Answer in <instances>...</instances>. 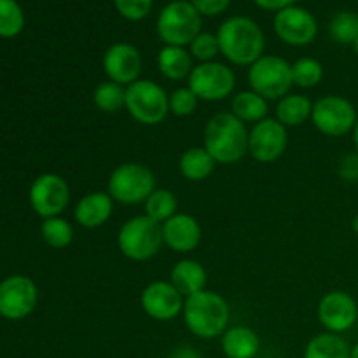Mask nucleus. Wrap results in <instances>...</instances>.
<instances>
[{
	"label": "nucleus",
	"mask_w": 358,
	"mask_h": 358,
	"mask_svg": "<svg viewBox=\"0 0 358 358\" xmlns=\"http://www.w3.org/2000/svg\"><path fill=\"white\" fill-rule=\"evenodd\" d=\"M220 55L238 66H250L264 55L266 37L257 21L248 16H231L217 30Z\"/></svg>",
	"instance_id": "nucleus-1"
},
{
	"label": "nucleus",
	"mask_w": 358,
	"mask_h": 358,
	"mask_svg": "<svg viewBox=\"0 0 358 358\" xmlns=\"http://www.w3.org/2000/svg\"><path fill=\"white\" fill-rule=\"evenodd\" d=\"M247 124L233 112H219L203 129V147L217 164H234L248 154Z\"/></svg>",
	"instance_id": "nucleus-2"
},
{
	"label": "nucleus",
	"mask_w": 358,
	"mask_h": 358,
	"mask_svg": "<svg viewBox=\"0 0 358 358\" xmlns=\"http://www.w3.org/2000/svg\"><path fill=\"white\" fill-rule=\"evenodd\" d=\"M185 327L199 339L220 338L229 325L231 310L227 301L213 290H203L185 297L184 311Z\"/></svg>",
	"instance_id": "nucleus-3"
},
{
	"label": "nucleus",
	"mask_w": 358,
	"mask_h": 358,
	"mask_svg": "<svg viewBox=\"0 0 358 358\" xmlns=\"http://www.w3.org/2000/svg\"><path fill=\"white\" fill-rule=\"evenodd\" d=\"M163 245V224L156 222L145 213L131 217L119 227L117 248L128 261H149L159 254Z\"/></svg>",
	"instance_id": "nucleus-4"
},
{
	"label": "nucleus",
	"mask_w": 358,
	"mask_h": 358,
	"mask_svg": "<svg viewBox=\"0 0 358 358\" xmlns=\"http://www.w3.org/2000/svg\"><path fill=\"white\" fill-rule=\"evenodd\" d=\"M203 16L191 0H173L157 14L156 34L164 45L185 48L201 34Z\"/></svg>",
	"instance_id": "nucleus-5"
},
{
	"label": "nucleus",
	"mask_w": 358,
	"mask_h": 358,
	"mask_svg": "<svg viewBox=\"0 0 358 358\" xmlns=\"http://www.w3.org/2000/svg\"><path fill=\"white\" fill-rule=\"evenodd\" d=\"M154 191H156V175L142 163L128 161L119 164L108 177L107 192L114 201L121 205L145 203V199Z\"/></svg>",
	"instance_id": "nucleus-6"
},
{
	"label": "nucleus",
	"mask_w": 358,
	"mask_h": 358,
	"mask_svg": "<svg viewBox=\"0 0 358 358\" xmlns=\"http://www.w3.org/2000/svg\"><path fill=\"white\" fill-rule=\"evenodd\" d=\"M126 110L138 124L157 126L170 114V94L149 79H138L126 87Z\"/></svg>",
	"instance_id": "nucleus-7"
},
{
	"label": "nucleus",
	"mask_w": 358,
	"mask_h": 358,
	"mask_svg": "<svg viewBox=\"0 0 358 358\" xmlns=\"http://www.w3.org/2000/svg\"><path fill=\"white\" fill-rule=\"evenodd\" d=\"M250 90L264 100H282L294 86L292 65L276 55H262L248 69Z\"/></svg>",
	"instance_id": "nucleus-8"
},
{
	"label": "nucleus",
	"mask_w": 358,
	"mask_h": 358,
	"mask_svg": "<svg viewBox=\"0 0 358 358\" xmlns=\"http://www.w3.org/2000/svg\"><path fill=\"white\" fill-rule=\"evenodd\" d=\"M357 119V108L348 98L339 94H325L313 101L311 122L322 135L341 138L348 133H353Z\"/></svg>",
	"instance_id": "nucleus-9"
},
{
	"label": "nucleus",
	"mask_w": 358,
	"mask_h": 358,
	"mask_svg": "<svg viewBox=\"0 0 358 358\" xmlns=\"http://www.w3.org/2000/svg\"><path fill=\"white\" fill-rule=\"evenodd\" d=\"M187 86L203 101H222L233 96L236 76L226 63H198L187 79Z\"/></svg>",
	"instance_id": "nucleus-10"
},
{
	"label": "nucleus",
	"mask_w": 358,
	"mask_h": 358,
	"mask_svg": "<svg viewBox=\"0 0 358 358\" xmlns=\"http://www.w3.org/2000/svg\"><path fill=\"white\" fill-rule=\"evenodd\" d=\"M30 206L42 219L59 217L70 205V185L62 175L42 173L31 184Z\"/></svg>",
	"instance_id": "nucleus-11"
},
{
	"label": "nucleus",
	"mask_w": 358,
	"mask_h": 358,
	"mask_svg": "<svg viewBox=\"0 0 358 358\" xmlns=\"http://www.w3.org/2000/svg\"><path fill=\"white\" fill-rule=\"evenodd\" d=\"M37 303V285L28 276L13 275L0 282V317L7 320H23L34 313Z\"/></svg>",
	"instance_id": "nucleus-12"
},
{
	"label": "nucleus",
	"mask_w": 358,
	"mask_h": 358,
	"mask_svg": "<svg viewBox=\"0 0 358 358\" xmlns=\"http://www.w3.org/2000/svg\"><path fill=\"white\" fill-rule=\"evenodd\" d=\"M273 30L283 44L304 48L317 38L318 21L313 13L304 7L290 6L275 14Z\"/></svg>",
	"instance_id": "nucleus-13"
},
{
	"label": "nucleus",
	"mask_w": 358,
	"mask_h": 358,
	"mask_svg": "<svg viewBox=\"0 0 358 358\" xmlns=\"http://www.w3.org/2000/svg\"><path fill=\"white\" fill-rule=\"evenodd\" d=\"M289 145V131L276 117H266L254 124L248 135V154L257 163L278 161Z\"/></svg>",
	"instance_id": "nucleus-14"
},
{
	"label": "nucleus",
	"mask_w": 358,
	"mask_h": 358,
	"mask_svg": "<svg viewBox=\"0 0 358 358\" xmlns=\"http://www.w3.org/2000/svg\"><path fill=\"white\" fill-rule=\"evenodd\" d=\"M101 66L108 80L128 87L140 79L143 69L142 52L129 42H114L105 51Z\"/></svg>",
	"instance_id": "nucleus-15"
},
{
	"label": "nucleus",
	"mask_w": 358,
	"mask_h": 358,
	"mask_svg": "<svg viewBox=\"0 0 358 358\" xmlns=\"http://www.w3.org/2000/svg\"><path fill=\"white\" fill-rule=\"evenodd\" d=\"M185 297L166 280H156L140 294V304L145 315L157 322L175 320L184 311Z\"/></svg>",
	"instance_id": "nucleus-16"
},
{
	"label": "nucleus",
	"mask_w": 358,
	"mask_h": 358,
	"mask_svg": "<svg viewBox=\"0 0 358 358\" xmlns=\"http://www.w3.org/2000/svg\"><path fill=\"white\" fill-rule=\"evenodd\" d=\"M317 315L325 331L343 334L357 324L358 304L345 290H331L318 303Z\"/></svg>",
	"instance_id": "nucleus-17"
},
{
	"label": "nucleus",
	"mask_w": 358,
	"mask_h": 358,
	"mask_svg": "<svg viewBox=\"0 0 358 358\" xmlns=\"http://www.w3.org/2000/svg\"><path fill=\"white\" fill-rule=\"evenodd\" d=\"M203 229L198 219L189 213H175L163 224V240L175 254H191L199 247Z\"/></svg>",
	"instance_id": "nucleus-18"
},
{
	"label": "nucleus",
	"mask_w": 358,
	"mask_h": 358,
	"mask_svg": "<svg viewBox=\"0 0 358 358\" xmlns=\"http://www.w3.org/2000/svg\"><path fill=\"white\" fill-rule=\"evenodd\" d=\"M112 213H114V199L108 192H87L77 201L73 208V220L84 229H96L108 222Z\"/></svg>",
	"instance_id": "nucleus-19"
},
{
	"label": "nucleus",
	"mask_w": 358,
	"mask_h": 358,
	"mask_svg": "<svg viewBox=\"0 0 358 358\" xmlns=\"http://www.w3.org/2000/svg\"><path fill=\"white\" fill-rule=\"evenodd\" d=\"M208 275L201 262L194 259H180L175 262L170 271V283L184 297H191L194 294L206 290Z\"/></svg>",
	"instance_id": "nucleus-20"
},
{
	"label": "nucleus",
	"mask_w": 358,
	"mask_h": 358,
	"mask_svg": "<svg viewBox=\"0 0 358 358\" xmlns=\"http://www.w3.org/2000/svg\"><path fill=\"white\" fill-rule=\"evenodd\" d=\"M220 338H222L220 346L227 358H255L261 350V339L257 332L247 325L229 327Z\"/></svg>",
	"instance_id": "nucleus-21"
},
{
	"label": "nucleus",
	"mask_w": 358,
	"mask_h": 358,
	"mask_svg": "<svg viewBox=\"0 0 358 358\" xmlns=\"http://www.w3.org/2000/svg\"><path fill=\"white\" fill-rule=\"evenodd\" d=\"M192 62L194 58L191 56L189 49L178 48V45H164L157 52V69H159L161 76L171 83L189 79L192 69H194Z\"/></svg>",
	"instance_id": "nucleus-22"
},
{
	"label": "nucleus",
	"mask_w": 358,
	"mask_h": 358,
	"mask_svg": "<svg viewBox=\"0 0 358 358\" xmlns=\"http://www.w3.org/2000/svg\"><path fill=\"white\" fill-rule=\"evenodd\" d=\"M215 159L205 147H191L178 159V171L189 182H203L215 171Z\"/></svg>",
	"instance_id": "nucleus-23"
},
{
	"label": "nucleus",
	"mask_w": 358,
	"mask_h": 358,
	"mask_svg": "<svg viewBox=\"0 0 358 358\" xmlns=\"http://www.w3.org/2000/svg\"><path fill=\"white\" fill-rule=\"evenodd\" d=\"M313 101L304 94H287L276 105V119L289 128H299L306 121H311Z\"/></svg>",
	"instance_id": "nucleus-24"
},
{
	"label": "nucleus",
	"mask_w": 358,
	"mask_h": 358,
	"mask_svg": "<svg viewBox=\"0 0 358 358\" xmlns=\"http://www.w3.org/2000/svg\"><path fill=\"white\" fill-rule=\"evenodd\" d=\"M268 100L257 94L252 90L238 91L233 94V100H231V110L236 115L240 121H243L245 124L248 122H261L262 119L268 117Z\"/></svg>",
	"instance_id": "nucleus-25"
},
{
	"label": "nucleus",
	"mask_w": 358,
	"mask_h": 358,
	"mask_svg": "<svg viewBox=\"0 0 358 358\" xmlns=\"http://www.w3.org/2000/svg\"><path fill=\"white\" fill-rule=\"evenodd\" d=\"M352 346L341 334L324 332L310 339L304 350V358H350Z\"/></svg>",
	"instance_id": "nucleus-26"
},
{
	"label": "nucleus",
	"mask_w": 358,
	"mask_h": 358,
	"mask_svg": "<svg viewBox=\"0 0 358 358\" xmlns=\"http://www.w3.org/2000/svg\"><path fill=\"white\" fill-rule=\"evenodd\" d=\"M178 208V199L173 194V191L164 187H156V191L145 199L143 203V210H145V215L150 217L156 222L164 224L168 219L175 215Z\"/></svg>",
	"instance_id": "nucleus-27"
},
{
	"label": "nucleus",
	"mask_w": 358,
	"mask_h": 358,
	"mask_svg": "<svg viewBox=\"0 0 358 358\" xmlns=\"http://www.w3.org/2000/svg\"><path fill=\"white\" fill-rule=\"evenodd\" d=\"M93 103L103 114H117L126 108V87L112 80L100 83L93 91Z\"/></svg>",
	"instance_id": "nucleus-28"
},
{
	"label": "nucleus",
	"mask_w": 358,
	"mask_h": 358,
	"mask_svg": "<svg viewBox=\"0 0 358 358\" xmlns=\"http://www.w3.org/2000/svg\"><path fill=\"white\" fill-rule=\"evenodd\" d=\"M41 236L48 247L62 250L73 241V226L63 217L44 219L41 224Z\"/></svg>",
	"instance_id": "nucleus-29"
},
{
	"label": "nucleus",
	"mask_w": 358,
	"mask_h": 358,
	"mask_svg": "<svg viewBox=\"0 0 358 358\" xmlns=\"http://www.w3.org/2000/svg\"><path fill=\"white\" fill-rule=\"evenodd\" d=\"M294 86L301 90H313L324 79V65L317 58L303 56L292 63Z\"/></svg>",
	"instance_id": "nucleus-30"
},
{
	"label": "nucleus",
	"mask_w": 358,
	"mask_h": 358,
	"mask_svg": "<svg viewBox=\"0 0 358 358\" xmlns=\"http://www.w3.org/2000/svg\"><path fill=\"white\" fill-rule=\"evenodd\" d=\"M329 35L338 44H355L358 38V14L341 10L329 21Z\"/></svg>",
	"instance_id": "nucleus-31"
},
{
	"label": "nucleus",
	"mask_w": 358,
	"mask_h": 358,
	"mask_svg": "<svg viewBox=\"0 0 358 358\" xmlns=\"http://www.w3.org/2000/svg\"><path fill=\"white\" fill-rule=\"evenodd\" d=\"M23 28L24 13L17 0H0V37L14 38Z\"/></svg>",
	"instance_id": "nucleus-32"
},
{
	"label": "nucleus",
	"mask_w": 358,
	"mask_h": 358,
	"mask_svg": "<svg viewBox=\"0 0 358 358\" xmlns=\"http://www.w3.org/2000/svg\"><path fill=\"white\" fill-rule=\"evenodd\" d=\"M189 52L194 59L199 63L215 62L217 56L220 55L219 38L217 34H210V31H201L194 41L189 44Z\"/></svg>",
	"instance_id": "nucleus-33"
},
{
	"label": "nucleus",
	"mask_w": 358,
	"mask_h": 358,
	"mask_svg": "<svg viewBox=\"0 0 358 358\" xmlns=\"http://www.w3.org/2000/svg\"><path fill=\"white\" fill-rule=\"evenodd\" d=\"M199 103V98L189 86L177 87L170 93V114L175 117H189L196 112Z\"/></svg>",
	"instance_id": "nucleus-34"
},
{
	"label": "nucleus",
	"mask_w": 358,
	"mask_h": 358,
	"mask_svg": "<svg viewBox=\"0 0 358 358\" xmlns=\"http://www.w3.org/2000/svg\"><path fill=\"white\" fill-rule=\"evenodd\" d=\"M117 13L128 21H142L150 14L154 0H114Z\"/></svg>",
	"instance_id": "nucleus-35"
},
{
	"label": "nucleus",
	"mask_w": 358,
	"mask_h": 358,
	"mask_svg": "<svg viewBox=\"0 0 358 358\" xmlns=\"http://www.w3.org/2000/svg\"><path fill=\"white\" fill-rule=\"evenodd\" d=\"M191 3L201 16H219L231 6V0H191Z\"/></svg>",
	"instance_id": "nucleus-36"
},
{
	"label": "nucleus",
	"mask_w": 358,
	"mask_h": 358,
	"mask_svg": "<svg viewBox=\"0 0 358 358\" xmlns=\"http://www.w3.org/2000/svg\"><path fill=\"white\" fill-rule=\"evenodd\" d=\"M339 175L348 182L358 180V154H350L345 156L339 163Z\"/></svg>",
	"instance_id": "nucleus-37"
},
{
	"label": "nucleus",
	"mask_w": 358,
	"mask_h": 358,
	"mask_svg": "<svg viewBox=\"0 0 358 358\" xmlns=\"http://www.w3.org/2000/svg\"><path fill=\"white\" fill-rule=\"evenodd\" d=\"M297 0H254V3L257 7H261L264 10H275V13L287 9V7L294 6Z\"/></svg>",
	"instance_id": "nucleus-38"
},
{
	"label": "nucleus",
	"mask_w": 358,
	"mask_h": 358,
	"mask_svg": "<svg viewBox=\"0 0 358 358\" xmlns=\"http://www.w3.org/2000/svg\"><path fill=\"white\" fill-rule=\"evenodd\" d=\"M168 358H203V355L196 348L185 345V346H178V348H175L173 352L168 355Z\"/></svg>",
	"instance_id": "nucleus-39"
},
{
	"label": "nucleus",
	"mask_w": 358,
	"mask_h": 358,
	"mask_svg": "<svg viewBox=\"0 0 358 358\" xmlns=\"http://www.w3.org/2000/svg\"><path fill=\"white\" fill-rule=\"evenodd\" d=\"M353 143H355V150H357V154H358V119H357L355 128H353Z\"/></svg>",
	"instance_id": "nucleus-40"
},
{
	"label": "nucleus",
	"mask_w": 358,
	"mask_h": 358,
	"mask_svg": "<svg viewBox=\"0 0 358 358\" xmlns=\"http://www.w3.org/2000/svg\"><path fill=\"white\" fill-rule=\"evenodd\" d=\"M352 229H353V233H355L358 236V213L355 217H353V220H352Z\"/></svg>",
	"instance_id": "nucleus-41"
},
{
	"label": "nucleus",
	"mask_w": 358,
	"mask_h": 358,
	"mask_svg": "<svg viewBox=\"0 0 358 358\" xmlns=\"http://www.w3.org/2000/svg\"><path fill=\"white\" fill-rule=\"evenodd\" d=\"M350 358H358V343L355 346H352V357Z\"/></svg>",
	"instance_id": "nucleus-42"
},
{
	"label": "nucleus",
	"mask_w": 358,
	"mask_h": 358,
	"mask_svg": "<svg viewBox=\"0 0 358 358\" xmlns=\"http://www.w3.org/2000/svg\"><path fill=\"white\" fill-rule=\"evenodd\" d=\"M353 49H355V55L358 56V38L355 41V44H353Z\"/></svg>",
	"instance_id": "nucleus-43"
}]
</instances>
